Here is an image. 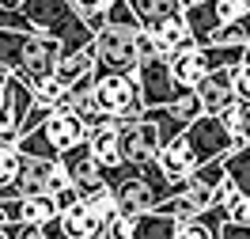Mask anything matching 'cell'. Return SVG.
I'll use <instances>...</instances> for the list:
<instances>
[{
	"label": "cell",
	"instance_id": "1",
	"mask_svg": "<svg viewBox=\"0 0 250 239\" xmlns=\"http://www.w3.org/2000/svg\"><path fill=\"white\" fill-rule=\"evenodd\" d=\"M87 137V126L80 122L72 110H49L38 126L23 129L16 137V148L23 156H46V159H61L72 144H80Z\"/></svg>",
	"mask_w": 250,
	"mask_h": 239
},
{
	"label": "cell",
	"instance_id": "2",
	"mask_svg": "<svg viewBox=\"0 0 250 239\" xmlns=\"http://www.w3.org/2000/svg\"><path fill=\"white\" fill-rule=\"evenodd\" d=\"M19 12L27 16L31 31L49 34L61 46H87L91 42V27L83 23L72 0H23Z\"/></svg>",
	"mask_w": 250,
	"mask_h": 239
},
{
	"label": "cell",
	"instance_id": "3",
	"mask_svg": "<svg viewBox=\"0 0 250 239\" xmlns=\"http://www.w3.org/2000/svg\"><path fill=\"white\" fill-rule=\"evenodd\" d=\"M137 23H103L91 34L95 72H133L137 68Z\"/></svg>",
	"mask_w": 250,
	"mask_h": 239
},
{
	"label": "cell",
	"instance_id": "4",
	"mask_svg": "<svg viewBox=\"0 0 250 239\" xmlns=\"http://www.w3.org/2000/svg\"><path fill=\"white\" fill-rule=\"evenodd\" d=\"M95 99L106 114L118 118V126L133 122L144 110L141 84H137L133 72H95Z\"/></svg>",
	"mask_w": 250,
	"mask_h": 239
},
{
	"label": "cell",
	"instance_id": "5",
	"mask_svg": "<svg viewBox=\"0 0 250 239\" xmlns=\"http://www.w3.org/2000/svg\"><path fill=\"white\" fill-rule=\"evenodd\" d=\"M133 76L141 84L144 107H167V103H174V99H182L189 91V87H182V84L174 80L171 61H163V57H144V61H137Z\"/></svg>",
	"mask_w": 250,
	"mask_h": 239
},
{
	"label": "cell",
	"instance_id": "6",
	"mask_svg": "<svg viewBox=\"0 0 250 239\" xmlns=\"http://www.w3.org/2000/svg\"><path fill=\"white\" fill-rule=\"evenodd\" d=\"M182 137L189 141L197 163H205V159H212V156H224V152H231V148H235L228 126L220 122V114H197L193 122H186Z\"/></svg>",
	"mask_w": 250,
	"mask_h": 239
},
{
	"label": "cell",
	"instance_id": "7",
	"mask_svg": "<svg viewBox=\"0 0 250 239\" xmlns=\"http://www.w3.org/2000/svg\"><path fill=\"white\" fill-rule=\"evenodd\" d=\"M57 53H61V42L57 38H49V34H38L31 31L27 34V42H23V57H19V68L12 76H19L27 87L38 84L42 76L53 72V65H57Z\"/></svg>",
	"mask_w": 250,
	"mask_h": 239
},
{
	"label": "cell",
	"instance_id": "8",
	"mask_svg": "<svg viewBox=\"0 0 250 239\" xmlns=\"http://www.w3.org/2000/svg\"><path fill=\"white\" fill-rule=\"evenodd\" d=\"M231 72H235V65H216L212 72H205V76L193 84V95L201 103V114H220L224 107L235 103Z\"/></svg>",
	"mask_w": 250,
	"mask_h": 239
},
{
	"label": "cell",
	"instance_id": "9",
	"mask_svg": "<svg viewBox=\"0 0 250 239\" xmlns=\"http://www.w3.org/2000/svg\"><path fill=\"white\" fill-rule=\"evenodd\" d=\"M87 152L99 167H118L122 163V137H118V118H110V122H95L87 126Z\"/></svg>",
	"mask_w": 250,
	"mask_h": 239
},
{
	"label": "cell",
	"instance_id": "10",
	"mask_svg": "<svg viewBox=\"0 0 250 239\" xmlns=\"http://www.w3.org/2000/svg\"><path fill=\"white\" fill-rule=\"evenodd\" d=\"M57 224H61V239H103V220L91 213V205L83 197L64 205L57 213Z\"/></svg>",
	"mask_w": 250,
	"mask_h": 239
},
{
	"label": "cell",
	"instance_id": "11",
	"mask_svg": "<svg viewBox=\"0 0 250 239\" xmlns=\"http://www.w3.org/2000/svg\"><path fill=\"white\" fill-rule=\"evenodd\" d=\"M156 163H159V171L167 175V182H186L189 178V171L197 167V156H193V148H189V141L178 133V137H171V141L159 148V156H156Z\"/></svg>",
	"mask_w": 250,
	"mask_h": 239
},
{
	"label": "cell",
	"instance_id": "12",
	"mask_svg": "<svg viewBox=\"0 0 250 239\" xmlns=\"http://www.w3.org/2000/svg\"><path fill=\"white\" fill-rule=\"evenodd\" d=\"M53 76L61 80L64 87H72L76 80L95 76V53H91V42H87V46H61V53H57V65H53Z\"/></svg>",
	"mask_w": 250,
	"mask_h": 239
},
{
	"label": "cell",
	"instance_id": "13",
	"mask_svg": "<svg viewBox=\"0 0 250 239\" xmlns=\"http://www.w3.org/2000/svg\"><path fill=\"white\" fill-rule=\"evenodd\" d=\"M148 34H152V42H156V57H163V61H171L178 49L193 46V34H189L182 16H171V19H163V23H156Z\"/></svg>",
	"mask_w": 250,
	"mask_h": 239
},
{
	"label": "cell",
	"instance_id": "14",
	"mask_svg": "<svg viewBox=\"0 0 250 239\" xmlns=\"http://www.w3.org/2000/svg\"><path fill=\"white\" fill-rule=\"evenodd\" d=\"M182 19H186L193 42H208V38H212V31L220 27L216 0H189V4H182Z\"/></svg>",
	"mask_w": 250,
	"mask_h": 239
},
{
	"label": "cell",
	"instance_id": "15",
	"mask_svg": "<svg viewBox=\"0 0 250 239\" xmlns=\"http://www.w3.org/2000/svg\"><path fill=\"white\" fill-rule=\"evenodd\" d=\"M125 4L137 19V27H144V31H152L156 23L171 16H182V0H125Z\"/></svg>",
	"mask_w": 250,
	"mask_h": 239
},
{
	"label": "cell",
	"instance_id": "16",
	"mask_svg": "<svg viewBox=\"0 0 250 239\" xmlns=\"http://www.w3.org/2000/svg\"><path fill=\"white\" fill-rule=\"evenodd\" d=\"M129 239H174V217L163 213V209L137 213L133 228H129Z\"/></svg>",
	"mask_w": 250,
	"mask_h": 239
},
{
	"label": "cell",
	"instance_id": "17",
	"mask_svg": "<svg viewBox=\"0 0 250 239\" xmlns=\"http://www.w3.org/2000/svg\"><path fill=\"white\" fill-rule=\"evenodd\" d=\"M68 110L76 114V118L83 122V126L99 122L103 107H99V99H95V76H87V80H76V84L68 87Z\"/></svg>",
	"mask_w": 250,
	"mask_h": 239
},
{
	"label": "cell",
	"instance_id": "18",
	"mask_svg": "<svg viewBox=\"0 0 250 239\" xmlns=\"http://www.w3.org/2000/svg\"><path fill=\"white\" fill-rule=\"evenodd\" d=\"M57 217V201H53V194H23L19 197V220L23 224H42L53 220Z\"/></svg>",
	"mask_w": 250,
	"mask_h": 239
},
{
	"label": "cell",
	"instance_id": "19",
	"mask_svg": "<svg viewBox=\"0 0 250 239\" xmlns=\"http://www.w3.org/2000/svg\"><path fill=\"white\" fill-rule=\"evenodd\" d=\"M224 171L231 175V182L250 197V141L235 144L231 152H224Z\"/></svg>",
	"mask_w": 250,
	"mask_h": 239
},
{
	"label": "cell",
	"instance_id": "20",
	"mask_svg": "<svg viewBox=\"0 0 250 239\" xmlns=\"http://www.w3.org/2000/svg\"><path fill=\"white\" fill-rule=\"evenodd\" d=\"M247 38H250V8L239 12L235 19H224L208 42H216V46H247Z\"/></svg>",
	"mask_w": 250,
	"mask_h": 239
},
{
	"label": "cell",
	"instance_id": "21",
	"mask_svg": "<svg viewBox=\"0 0 250 239\" xmlns=\"http://www.w3.org/2000/svg\"><path fill=\"white\" fill-rule=\"evenodd\" d=\"M220 122L228 126V133H231L235 144H247L250 141V103H239V99H235L231 107L220 110Z\"/></svg>",
	"mask_w": 250,
	"mask_h": 239
},
{
	"label": "cell",
	"instance_id": "22",
	"mask_svg": "<svg viewBox=\"0 0 250 239\" xmlns=\"http://www.w3.org/2000/svg\"><path fill=\"white\" fill-rule=\"evenodd\" d=\"M19 159H23V152L16 144L0 141V194H16L12 186H16V175H19Z\"/></svg>",
	"mask_w": 250,
	"mask_h": 239
},
{
	"label": "cell",
	"instance_id": "23",
	"mask_svg": "<svg viewBox=\"0 0 250 239\" xmlns=\"http://www.w3.org/2000/svg\"><path fill=\"white\" fill-rule=\"evenodd\" d=\"M231 87H235V99L239 103H250V65H235V72H231Z\"/></svg>",
	"mask_w": 250,
	"mask_h": 239
},
{
	"label": "cell",
	"instance_id": "24",
	"mask_svg": "<svg viewBox=\"0 0 250 239\" xmlns=\"http://www.w3.org/2000/svg\"><path fill=\"white\" fill-rule=\"evenodd\" d=\"M216 239H250V220H224L216 228Z\"/></svg>",
	"mask_w": 250,
	"mask_h": 239
},
{
	"label": "cell",
	"instance_id": "25",
	"mask_svg": "<svg viewBox=\"0 0 250 239\" xmlns=\"http://www.w3.org/2000/svg\"><path fill=\"white\" fill-rule=\"evenodd\" d=\"M72 4H76L80 16H87V12H99V8H106L110 0H72Z\"/></svg>",
	"mask_w": 250,
	"mask_h": 239
},
{
	"label": "cell",
	"instance_id": "26",
	"mask_svg": "<svg viewBox=\"0 0 250 239\" xmlns=\"http://www.w3.org/2000/svg\"><path fill=\"white\" fill-rule=\"evenodd\" d=\"M8 80H12V68H8V65L0 61V84H8Z\"/></svg>",
	"mask_w": 250,
	"mask_h": 239
},
{
	"label": "cell",
	"instance_id": "27",
	"mask_svg": "<svg viewBox=\"0 0 250 239\" xmlns=\"http://www.w3.org/2000/svg\"><path fill=\"white\" fill-rule=\"evenodd\" d=\"M4 228H8V217H4V205H0V239H4Z\"/></svg>",
	"mask_w": 250,
	"mask_h": 239
},
{
	"label": "cell",
	"instance_id": "28",
	"mask_svg": "<svg viewBox=\"0 0 250 239\" xmlns=\"http://www.w3.org/2000/svg\"><path fill=\"white\" fill-rule=\"evenodd\" d=\"M23 0H0V8H19Z\"/></svg>",
	"mask_w": 250,
	"mask_h": 239
},
{
	"label": "cell",
	"instance_id": "29",
	"mask_svg": "<svg viewBox=\"0 0 250 239\" xmlns=\"http://www.w3.org/2000/svg\"><path fill=\"white\" fill-rule=\"evenodd\" d=\"M182 4H189V0H182Z\"/></svg>",
	"mask_w": 250,
	"mask_h": 239
}]
</instances>
